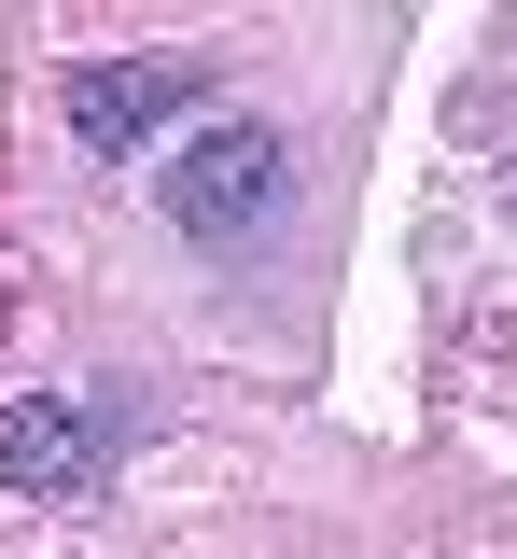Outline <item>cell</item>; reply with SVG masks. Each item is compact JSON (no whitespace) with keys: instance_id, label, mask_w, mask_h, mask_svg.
<instances>
[{"instance_id":"6da1fadb","label":"cell","mask_w":517,"mask_h":559,"mask_svg":"<svg viewBox=\"0 0 517 559\" xmlns=\"http://www.w3.org/2000/svg\"><path fill=\"white\" fill-rule=\"evenodd\" d=\"M154 197H168V224H182L196 252H252V238L294 210V140L280 127H211Z\"/></svg>"},{"instance_id":"7a4b0ae2","label":"cell","mask_w":517,"mask_h":559,"mask_svg":"<svg viewBox=\"0 0 517 559\" xmlns=\"http://www.w3.org/2000/svg\"><path fill=\"white\" fill-rule=\"evenodd\" d=\"M196 98H211V57H98V70H71V140L84 154H141Z\"/></svg>"},{"instance_id":"3957f363","label":"cell","mask_w":517,"mask_h":559,"mask_svg":"<svg viewBox=\"0 0 517 559\" xmlns=\"http://www.w3.org/2000/svg\"><path fill=\"white\" fill-rule=\"evenodd\" d=\"M0 476L43 489V503H84V489L112 476V419L71 406V392H28V406H0Z\"/></svg>"}]
</instances>
